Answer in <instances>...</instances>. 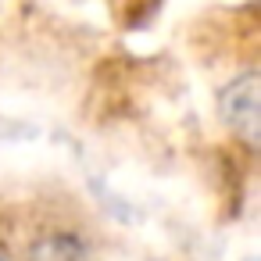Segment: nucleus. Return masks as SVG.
Masks as SVG:
<instances>
[{
	"instance_id": "1",
	"label": "nucleus",
	"mask_w": 261,
	"mask_h": 261,
	"mask_svg": "<svg viewBox=\"0 0 261 261\" xmlns=\"http://www.w3.org/2000/svg\"><path fill=\"white\" fill-rule=\"evenodd\" d=\"M218 115L222 122L243 140V143H257V129H261V90H257V72H243L232 83H225L218 90Z\"/></svg>"
},
{
	"instance_id": "2",
	"label": "nucleus",
	"mask_w": 261,
	"mask_h": 261,
	"mask_svg": "<svg viewBox=\"0 0 261 261\" xmlns=\"http://www.w3.org/2000/svg\"><path fill=\"white\" fill-rule=\"evenodd\" d=\"M0 261H8V257H4V254H0Z\"/></svg>"
}]
</instances>
